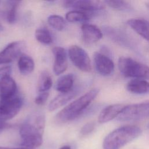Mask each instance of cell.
Masks as SVG:
<instances>
[{
	"mask_svg": "<svg viewBox=\"0 0 149 149\" xmlns=\"http://www.w3.org/2000/svg\"><path fill=\"white\" fill-rule=\"evenodd\" d=\"M36 40L44 45H49L52 43V38L49 31L46 28H38L35 31Z\"/></svg>",
	"mask_w": 149,
	"mask_h": 149,
	"instance_id": "d4e9b609",
	"label": "cell"
},
{
	"mask_svg": "<svg viewBox=\"0 0 149 149\" xmlns=\"http://www.w3.org/2000/svg\"><path fill=\"white\" fill-rule=\"evenodd\" d=\"M0 149H36V148H29V147H8L0 146Z\"/></svg>",
	"mask_w": 149,
	"mask_h": 149,
	"instance_id": "1f68e13d",
	"label": "cell"
},
{
	"mask_svg": "<svg viewBox=\"0 0 149 149\" xmlns=\"http://www.w3.org/2000/svg\"><path fill=\"white\" fill-rule=\"evenodd\" d=\"M16 83L10 76L0 78V100L15 96L16 95Z\"/></svg>",
	"mask_w": 149,
	"mask_h": 149,
	"instance_id": "2e32d148",
	"label": "cell"
},
{
	"mask_svg": "<svg viewBox=\"0 0 149 149\" xmlns=\"http://www.w3.org/2000/svg\"><path fill=\"white\" fill-rule=\"evenodd\" d=\"M74 75L68 73L61 76L55 84V90L61 93H68L73 89Z\"/></svg>",
	"mask_w": 149,
	"mask_h": 149,
	"instance_id": "d6986e66",
	"label": "cell"
},
{
	"mask_svg": "<svg viewBox=\"0 0 149 149\" xmlns=\"http://www.w3.org/2000/svg\"><path fill=\"white\" fill-rule=\"evenodd\" d=\"M104 3L106 5L110 8L120 11H131L133 10V7L130 3L125 1L112 0V1H105Z\"/></svg>",
	"mask_w": 149,
	"mask_h": 149,
	"instance_id": "cb8c5ba5",
	"label": "cell"
},
{
	"mask_svg": "<svg viewBox=\"0 0 149 149\" xmlns=\"http://www.w3.org/2000/svg\"><path fill=\"white\" fill-rule=\"evenodd\" d=\"M98 93L99 89L97 88L89 90L57 113L55 118V121L58 123H65L76 119L85 112Z\"/></svg>",
	"mask_w": 149,
	"mask_h": 149,
	"instance_id": "7a4b0ae2",
	"label": "cell"
},
{
	"mask_svg": "<svg viewBox=\"0 0 149 149\" xmlns=\"http://www.w3.org/2000/svg\"><path fill=\"white\" fill-rule=\"evenodd\" d=\"M48 97L49 93L48 91L39 93L38 95L35 98L34 102L37 105H42L47 102Z\"/></svg>",
	"mask_w": 149,
	"mask_h": 149,
	"instance_id": "83f0119b",
	"label": "cell"
},
{
	"mask_svg": "<svg viewBox=\"0 0 149 149\" xmlns=\"http://www.w3.org/2000/svg\"><path fill=\"white\" fill-rule=\"evenodd\" d=\"M126 90L136 94H149V82L146 80L134 79L130 80L126 84Z\"/></svg>",
	"mask_w": 149,
	"mask_h": 149,
	"instance_id": "ac0fdd59",
	"label": "cell"
},
{
	"mask_svg": "<svg viewBox=\"0 0 149 149\" xmlns=\"http://www.w3.org/2000/svg\"><path fill=\"white\" fill-rule=\"evenodd\" d=\"M52 86V80L49 72L47 70L42 71L38 78L37 89L39 93L47 92Z\"/></svg>",
	"mask_w": 149,
	"mask_h": 149,
	"instance_id": "7402d4cb",
	"label": "cell"
},
{
	"mask_svg": "<svg viewBox=\"0 0 149 149\" xmlns=\"http://www.w3.org/2000/svg\"><path fill=\"white\" fill-rule=\"evenodd\" d=\"M146 7L147 8V9L149 10V2H148V3H146Z\"/></svg>",
	"mask_w": 149,
	"mask_h": 149,
	"instance_id": "e575fe53",
	"label": "cell"
},
{
	"mask_svg": "<svg viewBox=\"0 0 149 149\" xmlns=\"http://www.w3.org/2000/svg\"><path fill=\"white\" fill-rule=\"evenodd\" d=\"M24 47L25 43L22 41H13L9 43L0 52V64L12 62L20 55Z\"/></svg>",
	"mask_w": 149,
	"mask_h": 149,
	"instance_id": "8fae6325",
	"label": "cell"
},
{
	"mask_svg": "<svg viewBox=\"0 0 149 149\" xmlns=\"http://www.w3.org/2000/svg\"><path fill=\"white\" fill-rule=\"evenodd\" d=\"M126 105L123 104H115L105 107L98 115V123H105L117 118L125 109Z\"/></svg>",
	"mask_w": 149,
	"mask_h": 149,
	"instance_id": "4fadbf2b",
	"label": "cell"
},
{
	"mask_svg": "<svg viewBox=\"0 0 149 149\" xmlns=\"http://www.w3.org/2000/svg\"><path fill=\"white\" fill-rule=\"evenodd\" d=\"M141 128L136 125H125L110 132L104 139L103 149H120L139 137Z\"/></svg>",
	"mask_w": 149,
	"mask_h": 149,
	"instance_id": "3957f363",
	"label": "cell"
},
{
	"mask_svg": "<svg viewBox=\"0 0 149 149\" xmlns=\"http://www.w3.org/2000/svg\"><path fill=\"white\" fill-rule=\"evenodd\" d=\"M23 104V98L17 95L0 100V120L6 122L14 118L20 111Z\"/></svg>",
	"mask_w": 149,
	"mask_h": 149,
	"instance_id": "8992f818",
	"label": "cell"
},
{
	"mask_svg": "<svg viewBox=\"0 0 149 149\" xmlns=\"http://www.w3.org/2000/svg\"><path fill=\"white\" fill-rule=\"evenodd\" d=\"M79 93V88H74L68 93H60L54 98L49 102L48 109L49 111H54L66 104L74 98Z\"/></svg>",
	"mask_w": 149,
	"mask_h": 149,
	"instance_id": "9a60e30c",
	"label": "cell"
},
{
	"mask_svg": "<svg viewBox=\"0 0 149 149\" xmlns=\"http://www.w3.org/2000/svg\"><path fill=\"white\" fill-rule=\"evenodd\" d=\"M19 70L23 75L31 73L34 69V62L32 58L26 54H22L18 60Z\"/></svg>",
	"mask_w": 149,
	"mask_h": 149,
	"instance_id": "ffe728a7",
	"label": "cell"
},
{
	"mask_svg": "<svg viewBox=\"0 0 149 149\" xmlns=\"http://www.w3.org/2000/svg\"><path fill=\"white\" fill-rule=\"evenodd\" d=\"M149 117V100L127 105L116 120L120 122L136 121Z\"/></svg>",
	"mask_w": 149,
	"mask_h": 149,
	"instance_id": "5b68a950",
	"label": "cell"
},
{
	"mask_svg": "<svg viewBox=\"0 0 149 149\" xmlns=\"http://www.w3.org/2000/svg\"><path fill=\"white\" fill-rule=\"evenodd\" d=\"M48 24L58 31L63 30L66 26V21L62 16L57 15H51L47 19Z\"/></svg>",
	"mask_w": 149,
	"mask_h": 149,
	"instance_id": "603a6c76",
	"label": "cell"
},
{
	"mask_svg": "<svg viewBox=\"0 0 149 149\" xmlns=\"http://www.w3.org/2000/svg\"><path fill=\"white\" fill-rule=\"evenodd\" d=\"M59 149H72V148L69 145H64L63 146H61Z\"/></svg>",
	"mask_w": 149,
	"mask_h": 149,
	"instance_id": "d6a6232c",
	"label": "cell"
},
{
	"mask_svg": "<svg viewBox=\"0 0 149 149\" xmlns=\"http://www.w3.org/2000/svg\"><path fill=\"white\" fill-rule=\"evenodd\" d=\"M9 6L6 12L5 15L7 21L9 23H13L16 18L17 9L19 6V1H8Z\"/></svg>",
	"mask_w": 149,
	"mask_h": 149,
	"instance_id": "484cf974",
	"label": "cell"
},
{
	"mask_svg": "<svg viewBox=\"0 0 149 149\" xmlns=\"http://www.w3.org/2000/svg\"><path fill=\"white\" fill-rule=\"evenodd\" d=\"M97 14L72 10L66 13L65 17L66 20L69 22H83L91 19Z\"/></svg>",
	"mask_w": 149,
	"mask_h": 149,
	"instance_id": "44dd1931",
	"label": "cell"
},
{
	"mask_svg": "<svg viewBox=\"0 0 149 149\" xmlns=\"http://www.w3.org/2000/svg\"><path fill=\"white\" fill-rule=\"evenodd\" d=\"M45 123V115L41 112H36L27 118L19 129L22 147L36 148L42 145Z\"/></svg>",
	"mask_w": 149,
	"mask_h": 149,
	"instance_id": "6da1fadb",
	"label": "cell"
},
{
	"mask_svg": "<svg viewBox=\"0 0 149 149\" xmlns=\"http://www.w3.org/2000/svg\"><path fill=\"white\" fill-rule=\"evenodd\" d=\"M68 55L72 63L81 71L89 72L91 70L90 57L81 47L76 45L70 46L68 50Z\"/></svg>",
	"mask_w": 149,
	"mask_h": 149,
	"instance_id": "52a82bcc",
	"label": "cell"
},
{
	"mask_svg": "<svg viewBox=\"0 0 149 149\" xmlns=\"http://www.w3.org/2000/svg\"><path fill=\"white\" fill-rule=\"evenodd\" d=\"M127 24L139 35L149 42V21L144 19H132Z\"/></svg>",
	"mask_w": 149,
	"mask_h": 149,
	"instance_id": "e0dca14e",
	"label": "cell"
},
{
	"mask_svg": "<svg viewBox=\"0 0 149 149\" xmlns=\"http://www.w3.org/2000/svg\"><path fill=\"white\" fill-rule=\"evenodd\" d=\"M147 128L149 129V123H148V125H147Z\"/></svg>",
	"mask_w": 149,
	"mask_h": 149,
	"instance_id": "d590c367",
	"label": "cell"
},
{
	"mask_svg": "<svg viewBox=\"0 0 149 149\" xmlns=\"http://www.w3.org/2000/svg\"><path fill=\"white\" fill-rule=\"evenodd\" d=\"M63 5L66 8L73 9L86 13H97L99 11L105 8L104 1L92 0H76L65 1Z\"/></svg>",
	"mask_w": 149,
	"mask_h": 149,
	"instance_id": "ba28073f",
	"label": "cell"
},
{
	"mask_svg": "<svg viewBox=\"0 0 149 149\" xmlns=\"http://www.w3.org/2000/svg\"><path fill=\"white\" fill-rule=\"evenodd\" d=\"M118 65L120 72L125 77L149 79V66L132 58L120 56Z\"/></svg>",
	"mask_w": 149,
	"mask_h": 149,
	"instance_id": "277c9868",
	"label": "cell"
},
{
	"mask_svg": "<svg viewBox=\"0 0 149 149\" xmlns=\"http://www.w3.org/2000/svg\"><path fill=\"white\" fill-rule=\"evenodd\" d=\"M83 40L86 44H93L102 37V31L95 25L85 23L81 27Z\"/></svg>",
	"mask_w": 149,
	"mask_h": 149,
	"instance_id": "5bb4252c",
	"label": "cell"
},
{
	"mask_svg": "<svg viewBox=\"0 0 149 149\" xmlns=\"http://www.w3.org/2000/svg\"><path fill=\"white\" fill-rule=\"evenodd\" d=\"M100 52L110 58L111 56V52L107 46H102L100 48Z\"/></svg>",
	"mask_w": 149,
	"mask_h": 149,
	"instance_id": "4dcf8cb0",
	"label": "cell"
},
{
	"mask_svg": "<svg viewBox=\"0 0 149 149\" xmlns=\"http://www.w3.org/2000/svg\"><path fill=\"white\" fill-rule=\"evenodd\" d=\"M95 123L94 122H90L86 123L81 128L80 133L81 136H86L91 133L94 129Z\"/></svg>",
	"mask_w": 149,
	"mask_h": 149,
	"instance_id": "4316f807",
	"label": "cell"
},
{
	"mask_svg": "<svg viewBox=\"0 0 149 149\" xmlns=\"http://www.w3.org/2000/svg\"><path fill=\"white\" fill-rule=\"evenodd\" d=\"M2 30H3V26H2V25L1 24V23H0V32H1Z\"/></svg>",
	"mask_w": 149,
	"mask_h": 149,
	"instance_id": "836d02e7",
	"label": "cell"
},
{
	"mask_svg": "<svg viewBox=\"0 0 149 149\" xmlns=\"http://www.w3.org/2000/svg\"><path fill=\"white\" fill-rule=\"evenodd\" d=\"M12 127V125L5 121L0 120V134L6 129H9Z\"/></svg>",
	"mask_w": 149,
	"mask_h": 149,
	"instance_id": "f546056e",
	"label": "cell"
},
{
	"mask_svg": "<svg viewBox=\"0 0 149 149\" xmlns=\"http://www.w3.org/2000/svg\"><path fill=\"white\" fill-rule=\"evenodd\" d=\"M109 38L118 44L132 49H135L136 47L134 41L122 30L109 26L102 27V31Z\"/></svg>",
	"mask_w": 149,
	"mask_h": 149,
	"instance_id": "9c48e42d",
	"label": "cell"
},
{
	"mask_svg": "<svg viewBox=\"0 0 149 149\" xmlns=\"http://www.w3.org/2000/svg\"><path fill=\"white\" fill-rule=\"evenodd\" d=\"M93 60L95 68L100 74L108 76L113 72L115 65L110 57L100 52H95L93 55Z\"/></svg>",
	"mask_w": 149,
	"mask_h": 149,
	"instance_id": "30bf717a",
	"label": "cell"
},
{
	"mask_svg": "<svg viewBox=\"0 0 149 149\" xmlns=\"http://www.w3.org/2000/svg\"><path fill=\"white\" fill-rule=\"evenodd\" d=\"M12 68L10 66H4L0 68V78L10 76Z\"/></svg>",
	"mask_w": 149,
	"mask_h": 149,
	"instance_id": "f1b7e54d",
	"label": "cell"
},
{
	"mask_svg": "<svg viewBox=\"0 0 149 149\" xmlns=\"http://www.w3.org/2000/svg\"><path fill=\"white\" fill-rule=\"evenodd\" d=\"M52 52L54 56L53 71L56 75H59L68 68L67 52L65 49L61 47H54Z\"/></svg>",
	"mask_w": 149,
	"mask_h": 149,
	"instance_id": "7c38bea8",
	"label": "cell"
}]
</instances>
